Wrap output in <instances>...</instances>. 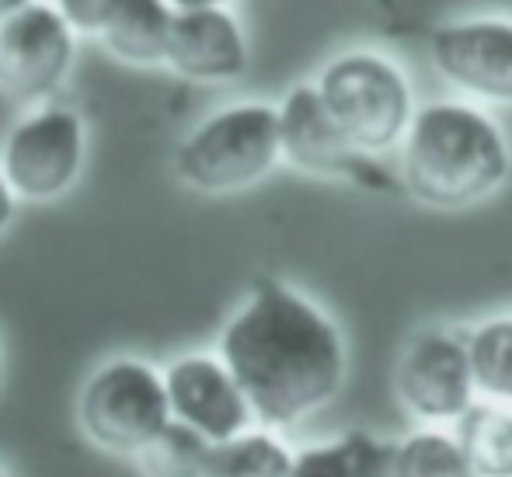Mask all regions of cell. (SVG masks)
<instances>
[{"label": "cell", "mask_w": 512, "mask_h": 477, "mask_svg": "<svg viewBox=\"0 0 512 477\" xmlns=\"http://www.w3.org/2000/svg\"><path fill=\"white\" fill-rule=\"evenodd\" d=\"M279 140L283 157L307 175L352 178L373 185V154H363L335 122L317 84H297L279 101Z\"/></svg>", "instance_id": "obj_10"}, {"label": "cell", "mask_w": 512, "mask_h": 477, "mask_svg": "<svg viewBox=\"0 0 512 477\" xmlns=\"http://www.w3.org/2000/svg\"><path fill=\"white\" fill-rule=\"evenodd\" d=\"M474 383L492 401L512 404V317H492L467 335Z\"/></svg>", "instance_id": "obj_18"}, {"label": "cell", "mask_w": 512, "mask_h": 477, "mask_svg": "<svg viewBox=\"0 0 512 477\" xmlns=\"http://www.w3.org/2000/svg\"><path fill=\"white\" fill-rule=\"evenodd\" d=\"M324 105L363 154H387L405 140L415 119L408 74L377 49H349L314 77Z\"/></svg>", "instance_id": "obj_4"}, {"label": "cell", "mask_w": 512, "mask_h": 477, "mask_svg": "<svg viewBox=\"0 0 512 477\" xmlns=\"http://www.w3.org/2000/svg\"><path fill=\"white\" fill-rule=\"evenodd\" d=\"M77 418L91 443L112 453H140L171 422L164 373L133 356L108 359L88 377Z\"/></svg>", "instance_id": "obj_5"}, {"label": "cell", "mask_w": 512, "mask_h": 477, "mask_svg": "<svg viewBox=\"0 0 512 477\" xmlns=\"http://www.w3.org/2000/svg\"><path fill=\"white\" fill-rule=\"evenodd\" d=\"M14 213H18V192L11 189V182H7L4 171H0V234L11 227Z\"/></svg>", "instance_id": "obj_21"}, {"label": "cell", "mask_w": 512, "mask_h": 477, "mask_svg": "<svg viewBox=\"0 0 512 477\" xmlns=\"http://www.w3.org/2000/svg\"><path fill=\"white\" fill-rule=\"evenodd\" d=\"M279 157V108L269 101H234L206 115L178 143L175 175L196 192L227 195L262 182Z\"/></svg>", "instance_id": "obj_3"}, {"label": "cell", "mask_w": 512, "mask_h": 477, "mask_svg": "<svg viewBox=\"0 0 512 477\" xmlns=\"http://www.w3.org/2000/svg\"><path fill=\"white\" fill-rule=\"evenodd\" d=\"M28 4H35V0H0V21L11 18V14H18V11H25Z\"/></svg>", "instance_id": "obj_23"}, {"label": "cell", "mask_w": 512, "mask_h": 477, "mask_svg": "<svg viewBox=\"0 0 512 477\" xmlns=\"http://www.w3.org/2000/svg\"><path fill=\"white\" fill-rule=\"evenodd\" d=\"M220 359L265 425H293L335 401L345 338L328 314L279 279H258L220 335Z\"/></svg>", "instance_id": "obj_1"}, {"label": "cell", "mask_w": 512, "mask_h": 477, "mask_svg": "<svg viewBox=\"0 0 512 477\" xmlns=\"http://www.w3.org/2000/svg\"><path fill=\"white\" fill-rule=\"evenodd\" d=\"M213 446L216 443L206 439L203 432L171 418L164 432H157L140 450V460L150 477H206Z\"/></svg>", "instance_id": "obj_17"}, {"label": "cell", "mask_w": 512, "mask_h": 477, "mask_svg": "<svg viewBox=\"0 0 512 477\" xmlns=\"http://www.w3.org/2000/svg\"><path fill=\"white\" fill-rule=\"evenodd\" d=\"M164 63L196 84L237 81L248 70V35L230 7L178 11Z\"/></svg>", "instance_id": "obj_12"}, {"label": "cell", "mask_w": 512, "mask_h": 477, "mask_svg": "<svg viewBox=\"0 0 512 477\" xmlns=\"http://www.w3.org/2000/svg\"><path fill=\"white\" fill-rule=\"evenodd\" d=\"M394 477H478L457 436L415 432L394 453Z\"/></svg>", "instance_id": "obj_19"}, {"label": "cell", "mask_w": 512, "mask_h": 477, "mask_svg": "<svg viewBox=\"0 0 512 477\" xmlns=\"http://www.w3.org/2000/svg\"><path fill=\"white\" fill-rule=\"evenodd\" d=\"M88 157V126L63 101L32 105L4 136L0 171L25 202H53L77 185Z\"/></svg>", "instance_id": "obj_6"}, {"label": "cell", "mask_w": 512, "mask_h": 477, "mask_svg": "<svg viewBox=\"0 0 512 477\" xmlns=\"http://www.w3.org/2000/svg\"><path fill=\"white\" fill-rule=\"evenodd\" d=\"M175 14L178 11L168 0H126L102 35L105 49L119 60L136 63V67L164 63Z\"/></svg>", "instance_id": "obj_14"}, {"label": "cell", "mask_w": 512, "mask_h": 477, "mask_svg": "<svg viewBox=\"0 0 512 477\" xmlns=\"http://www.w3.org/2000/svg\"><path fill=\"white\" fill-rule=\"evenodd\" d=\"M512 150L499 122L467 101L418 108L401 140V178L418 202L464 209L506 185Z\"/></svg>", "instance_id": "obj_2"}, {"label": "cell", "mask_w": 512, "mask_h": 477, "mask_svg": "<svg viewBox=\"0 0 512 477\" xmlns=\"http://www.w3.org/2000/svg\"><path fill=\"white\" fill-rule=\"evenodd\" d=\"M478 477H512V415L492 404H474L457 432Z\"/></svg>", "instance_id": "obj_15"}, {"label": "cell", "mask_w": 512, "mask_h": 477, "mask_svg": "<svg viewBox=\"0 0 512 477\" xmlns=\"http://www.w3.org/2000/svg\"><path fill=\"white\" fill-rule=\"evenodd\" d=\"M164 383H168L171 415L213 443H227L248 432L255 418L248 394L220 356L192 352V356L175 359L164 370Z\"/></svg>", "instance_id": "obj_11"}, {"label": "cell", "mask_w": 512, "mask_h": 477, "mask_svg": "<svg viewBox=\"0 0 512 477\" xmlns=\"http://www.w3.org/2000/svg\"><path fill=\"white\" fill-rule=\"evenodd\" d=\"M175 11H199V7H230V0H168Z\"/></svg>", "instance_id": "obj_22"}, {"label": "cell", "mask_w": 512, "mask_h": 477, "mask_svg": "<svg viewBox=\"0 0 512 477\" xmlns=\"http://www.w3.org/2000/svg\"><path fill=\"white\" fill-rule=\"evenodd\" d=\"M0 477H4V471H0Z\"/></svg>", "instance_id": "obj_24"}, {"label": "cell", "mask_w": 512, "mask_h": 477, "mask_svg": "<svg viewBox=\"0 0 512 477\" xmlns=\"http://www.w3.org/2000/svg\"><path fill=\"white\" fill-rule=\"evenodd\" d=\"M394 383L411 415L425 422H460L478 394L467 338L439 328L415 335L401 356Z\"/></svg>", "instance_id": "obj_8"}, {"label": "cell", "mask_w": 512, "mask_h": 477, "mask_svg": "<svg viewBox=\"0 0 512 477\" xmlns=\"http://www.w3.org/2000/svg\"><path fill=\"white\" fill-rule=\"evenodd\" d=\"M394 453V443L352 429L331 443L297 453L290 477H394Z\"/></svg>", "instance_id": "obj_13"}, {"label": "cell", "mask_w": 512, "mask_h": 477, "mask_svg": "<svg viewBox=\"0 0 512 477\" xmlns=\"http://www.w3.org/2000/svg\"><path fill=\"white\" fill-rule=\"evenodd\" d=\"M293 453L269 432H241L213 446L206 477H290Z\"/></svg>", "instance_id": "obj_16"}, {"label": "cell", "mask_w": 512, "mask_h": 477, "mask_svg": "<svg viewBox=\"0 0 512 477\" xmlns=\"http://www.w3.org/2000/svg\"><path fill=\"white\" fill-rule=\"evenodd\" d=\"M53 4L74 25L77 35H98L102 39L126 0H53Z\"/></svg>", "instance_id": "obj_20"}, {"label": "cell", "mask_w": 512, "mask_h": 477, "mask_svg": "<svg viewBox=\"0 0 512 477\" xmlns=\"http://www.w3.org/2000/svg\"><path fill=\"white\" fill-rule=\"evenodd\" d=\"M429 60L467 95L512 105V18L446 21L429 35Z\"/></svg>", "instance_id": "obj_9"}, {"label": "cell", "mask_w": 512, "mask_h": 477, "mask_svg": "<svg viewBox=\"0 0 512 477\" xmlns=\"http://www.w3.org/2000/svg\"><path fill=\"white\" fill-rule=\"evenodd\" d=\"M77 60V32L53 0L0 21V91L21 105L53 101Z\"/></svg>", "instance_id": "obj_7"}]
</instances>
